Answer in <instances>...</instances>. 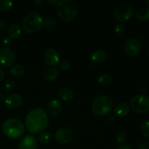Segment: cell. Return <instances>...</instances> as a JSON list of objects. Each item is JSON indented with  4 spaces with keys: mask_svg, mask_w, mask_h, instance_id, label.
<instances>
[{
    "mask_svg": "<svg viewBox=\"0 0 149 149\" xmlns=\"http://www.w3.org/2000/svg\"><path fill=\"white\" fill-rule=\"evenodd\" d=\"M25 123L26 128L31 133L38 134L42 132L47 127L49 117L43 109L37 108L28 113Z\"/></svg>",
    "mask_w": 149,
    "mask_h": 149,
    "instance_id": "cell-1",
    "label": "cell"
},
{
    "mask_svg": "<svg viewBox=\"0 0 149 149\" xmlns=\"http://www.w3.org/2000/svg\"><path fill=\"white\" fill-rule=\"evenodd\" d=\"M2 132L8 138H18L24 134L25 127L20 120L11 118L3 123Z\"/></svg>",
    "mask_w": 149,
    "mask_h": 149,
    "instance_id": "cell-2",
    "label": "cell"
},
{
    "mask_svg": "<svg viewBox=\"0 0 149 149\" xmlns=\"http://www.w3.org/2000/svg\"><path fill=\"white\" fill-rule=\"evenodd\" d=\"M57 13L60 19L65 22L71 21L77 15V7L71 0H61L57 5Z\"/></svg>",
    "mask_w": 149,
    "mask_h": 149,
    "instance_id": "cell-3",
    "label": "cell"
},
{
    "mask_svg": "<svg viewBox=\"0 0 149 149\" xmlns=\"http://www.w3.org/2000/svg\"><path fill=\"white\" fill-rule=\"evenodd\" d=\"M113 108V101L107 95H98L92 103V111L97 116H103L109 113Z\"/></svg>",
    "mask_w": 149,
    "mask_h": 149,
    "instance_id": "cell-4",
    "label": "cell"
},
{
    "mask_svg": "<svg viewBox=\"0 0 149 149\" xmlns=\"http://www.w3.org/2000/svg\"><path fill=\"white\" fill-rule=\"evenodd\" d=\"M44 24L42 16L36 12H31L25 16L23 20V28L28 33H35Z\"/></svg>",
    "mask_w": 149,
    "mask_h": 149,
    "instance_id": "cell-5",
    "label": "cell"
},
{
    "mask_svg": "<svg viewBox=\"0 0 149 149\" xmlns=\"http://www.w3.org/2000/svg\"><path fill=\"white\" fill-rule=\"evenodd\" d=\"M130 107L136 113H146L149 111V96L145 94L135 96L130 101Z\"/></svg>",
    "mask_w": 149,
    "mask_h": 149,
    "instance_id": "cell-6",
    "label": "cell"
},
{
    "mask_svg": "<svg viewBox=\"0 0 149 149\" xmlns=\"http://www.w3.org/2000/svg\"><path fill=\"white\" fill-rule=\"evenodd\" d=\"M134 14V10L131 6L128 4L120 5L114 11L115 18L120 23L130 20Z\"/></svg>",
    "mask_w": 149,
    "mask_h": 149,
    "instance_id": "cell-7",
    "label": "cell"
},
{
    "mask_svg": "<svg viewBox=\"0 0 149 149\" xmlns=\"http://www.w3.org/2000/svg\"><path fill=\"white\" fill-rule=\"evenodd\" d=\"M15 61V54L13 49L9 47L0 49V64L4 68H9Z\"/></svg>",
    "mask_w": 149,
    "mask_h": 149,
    "instance_id": "cell-8",
    "label": "cell"
},
{
    "mask_svg": "<svg viewBox=\"0 0 149 149\" xmlns=\"http://www.w3.org/2000/svg\"><path fill=\"white\" fill-rule=\"evenodd\" d=\"M74 138V132L68 127L59 128L55 133V138L57 142L61 144L69 143Z\"/></svg>",
    "mask_w": 149,
    "mask_h": 149,
    "instance_id": "cell-9",
    "label": "cell"
},
{
    "mask_svg": "<svg viewBox=\"0 0 149 149\" xmlns=\"http://www.w3.org/2000/svg\"><path fill=\"white\" fill-rule=\"evenodd\" d=\"M124 49L129 56H135L141 52V43L135 39H129L124 45Z\"/></svg>",
    "mask_w": 149,
    "mask_h": 149,
    "instance_id": "cell-10",
    "label": "cell"
},
{
    "mask_svg": "<svg viewBox=\"0 0 149 149\" xmlns=\"http://www.w3.org/2000/svg\"><path fill=\"white\" fill-rule=\"evenodd\" d=\"M44 61L49 66L55 67L60 63L59 55L55 49H49L44 54Z\"/></svg>",
    "mask_w": 149,
    "mask_h": 149,
    "instance_id": "cell-11",
    "label": "cell"
},
{
    "mask_svg": "<svg viewBox=\"0 0 149 149\" xmlns=\"http://www.w3.org/2000/svg\"><path fill=\"white\" fill-rule=\"evenodd\" d=\"M37 141L32 135H27L23 137L18 144V149H37Z\"/></svg>",
    "mask_w": 149,
    "mask_h": 149,
    "instance_id": "cell-12",
    "label": "cell"
},
{
    "mask_svg": "<svg viewBox=\"0 0 149 149\" xmlns=\"http://www.w3.org/2000/svg\"><path fill=\"white\" fill-rule=\"evenodd\" d=\"M22 103H23L22 96L19 94H16V93L10 95L4 100L5 106L10 109H17L19 106H21Z\"/></svg>",
    "mask_w": 149,
    "mask_h": 149,
    "instance_id": "cell-13",
    "label": "cell"
},
{
    "mask_svg": "<svg viewBox=\"0 0 149 149\" xmlns=\"http://www.w3.org/2000/svg\"><path fill=\"white\" fill-rule=\"evenodd\" d=\"M62 104L57 99H52L48 103L47 111L51 116H56L61 113L62 111Z\"/></svg>",
    "mask_w": 149,
    "mask_h": 149,
    "instance_id": "cell-14",
    "label": "cell"
},
{
    "mask_svg": "<svg viewBox=\"0 0 149 149\" xmlns=\"http://www.w3.org/2000/svg\"><path fill=\"white\" fill-rule=\"evenodd\" d=\"M107 58V54L104 50L98 49L95 50L90 55V60L95 63H100L103 62Z\"/></svg>",
    "mask_w": 149,
    "mask_h": 149,
    "instance_id": "cell-15",
    "label": "cell"
},
{
    "mask_svg": "<svg viewBox=\"0 0 149 149\" xmlns=\"http://www.w3.org/2000/svg\"><path fill=\"white\" fill-rule=\"evenodd\" d=\"M130 112V106L125 103H120L115 106L114 114L119 117L127 116Z\"/></svg>",
    "mask_w": 149,
    "mask_h": 149,
    "instance_id": "cell-16",
    "label": "cell"
},
{
    "mask_svg": "<svg viewBox=\"0 0 149 149\" xmlns=\"http://www.w3.org/2000/svg\"><path fill=\"white\" fill-rule=\"evenodd\" d=\"M58 95L64 101H70L74 97V93L68 87H62L58 92Z\"/></svg>",
    "mask_w": 149,
    "mask_h": 149,
    "instance_id": "cell-17",
    "label": "cell"
},
{
    "mask_svg": "<svg viewBox=\"0 0 149 149\" xmlns=\"http://www.w3.org/2000/svg\"><path fill=\"white\" fill-rule=\"evenodd\" d=\"M58 74H59V72L56 68H48L44 72L43 76L45 81H48V82H52L58 78Z\"/></svg>",
    "mask_w": 149,
    "mask_h": 149,
    "instance_id": "cell-18",
    "label": "cell"
},
{
    "mask_svg": "<svg viewBox=\"0 0 149 149\" xmlns=\"http://www.w3.org/2000/svg\"><path fill=\"white\" fill-rule=\"evenodd\" d=\"M8 34L10 39H17L21 36V27L18 24L13 23L8 29Z\"/></svg>",
    "mask_w": 149,
    "mask_h": 149,
    "instance_id": "cell-19",
    "label": "cell"
},
{
    "mask_svg": "<svg viewBox=\"0 0 149 149\" xmlns=\"http://www.w3.org/2000/svg\"><path fill=\"white\" fill-rule=\"evenodd\" d=\"M136 17L141 21H147L149 20V7H141L137 10Z\"/></svg>",
    "mask_w": 149,
    "mask_h": 149,
    "instance_id": "cell-20",
    "label": "cell"
},
{
    "mask_svg": "<svg viewBox=\"0 0 149 149\" xmlns=\"http://www.w3.org/2000/svg\"><path fill=\"white\" fill-rule=\"evenodd\" d=\"M10 73L15 77H21L24 75L25 68L20 65H14L10 68Z\"/></svg>",
    "mask_w": 149,
    "mask_h": 149,
    "instance_id": "cell-21",
    "label": "cell"
},
{
    "mask_svg": "<svg viewBox=\"0 0 149 149\" xmlns=\"http://www.w3.org/2000/svg\"><path fill=\"white\" fill-rule=\"evenodd\" d=\"M97 81H98V82L100 83V84H101L102 85L108 86L109 85V84H111L112 81H113V79H112L111 76L109 75V74H104L99 76L98 79H97Z\"/></svg>",
    "mask_w": 149,
    "mask_h": 149,
    "instance_id": "cell-22",
    "label": "cell"
},
{
    "mask_svg": "<svg viewBox=\"0 0 149 149\" xmlns=\"http://www.w3.org/2000/svg\"><path fill=\"white\" fill-rule=\"evenodd\" d=\"M52 135L49 132H44L39 135V141L42 144H47L52 141Z\"/></svg>",
    "mask_w": 149,
    "mask_h": 149,
    "instance_id": "cell-23",
    "label": "cell"
},
{
    "mask_svg": "<svg viewBox=\"0 0 149 149\" xmlns=\"http://www.w3.org/2000/svg\"><path fill=\"white\" fill-rule=\"evenodd\" d=\"M13 1L8 0H0V11L7 12L13 7Z\"/></svg>",
    "mask_w": 149,
    "mask_h": 149,
    "instance_id": "cell-24",
    "label": "cell"
},
{
    "mask_svg": "<svg viewBox=\"0 0 149 149\" xmlns=\"http://www.w3.org/2000/svg\"><path fill=\"white\" fill-rule=\"evenodd\" d=\"M127 134L125 131L119 130L115 135V139L119 143H123L127 141Z\"/></svg>",
    "mask_w": 149,
    "mask_h": 149,
    "instance_id": "cell-25",
    "label": "cell"
},
{
    "mask_svg": "<svg viewBox=\"0 0 149 149\" xmlns=\"http://www.w3.org/2000/svg\"><path fill=\"white\" fill-rule=\"evenodd\" d=\"M141 132L143 136L149 138V121L146 120L141 125Z\"/></svg>",
    "mask_w": 149,
    "mask_h": 149,
    "instance_id": "cell-26",
    "label": "cell"
},
{
    "mask_svg": "<svg viewBox=\"0 0 149 149\" xmlns=\"http://www.w3.org/2000/svg\"><path fill=\"white\" fill-rule=\"evenodd\" d=\"M125 31V26L122 23H117L114 27V32L118 36H121Z\"/></svg>",
    "mask_w": 149,
    "mask_h": 149,
    "instance_id": "cell-27",
    "label": "cell"
},
{
    "mask_svg": "<svg viewBox=\"0 0 149 149\" xmlns=\"http://www.w3.org/2000/svg\"><path fill=\"white\" fill-rule=\"evenodd\" d=\"M15 86V81L12 79H7L4 84V89L7 90H12L13 89H14Z\"/></svg>",
    "mask_w": 149,
    "mask_h": 149,
    "instance_id": "cell-28",
    "label": "cell"
},
{
    "mask_svg": "<svg viewBox=\"0 0 149 149\" xmlns=\"http://www.w3.org/2000/svg\"><path fill=\"white\" fill-rule=\"evenodd\" d=\"M44 24H45V27H46L47 29H52L54 28V26H55V22L53 19L49 17V18H47L46 20H45Z\"/></svg>",
    "mask_w": 149,
    "mask_h": 149,
    "instance_id": "cell-29",
    "label": "cell"
},
{
    "mask_svg": "<svg viewBox=\"0 0 149 149\" xmlns=\"http://www.w3.org/2000/svg\"><path fill=\"white\" fill-rule=\"evenodd\" d=\"M59 65L61 69L65 71L70 68V63L67 60H63V61H60Z\"/></svg>",
    "mask_w": 149,
    "mask_h": 149,
    "instance_id": "cell-30",
    "label": "cell"
},
{
    "mask_svg": "<svg viewBox=\"0 0 149 149\" xmlns=\"http://www.w3.org/2000/svg\"><path fill=\"white\" fill-rule=\"evenodd\" d=\"M1 44H2L3 46L7 47L11 44V39L10 37H4L1 41Z\"/></svg>",
    "mask_w": 149,
    "mask_h": 149,
    "instance_id": "cell-31",
    "label": "cell"
},
{
    "mask_svg": "<svg viewBox=\"0 0 149 149\" xmlns=\"http://www.w3.org/2000/svg\"><path fill=\"white\" fill-rule=\"evenodd\" d=\"M138 149H149V143L143 142L138 146Z\"/></svg>",
    "mask_w": 149,
    "mask_h": 149,
    "instance_id": "cell-32",
    "label": "cell"
},
{
    "mask_svg": "<svg viewBox=\"0 0 149 149\" xmlns=\"http://www.w3.org/2000/svg\"><path fill=\"white\" fill-rule=\"evenodd\" d=\"M115 118H116V115L115 114H110L107 117V122L109 123H112V122H114Z\"/></svg>",
    "mask_w": 149,
    "mask_h": 149,
    "instance_id": "cell-33",
    "label": "cell"
},
{
    "mask_svg": "<svg viewBox=\"0 0 149 149\" xmlns=\"http://www.w3.org/2000/svg\"><path fill=\"white\" fill-rule=\"evenodd\" d=\"M47 2L49 4H50L51 6H56L58 5V4L59 3V1L58 0H47Z\"/></svg>",
    "mask_w": 149,
    "mask_h": 149,
    "instance_id": "cell-34",
    "label": "cell"
},
{
    "mask_svg": "<svg viewBox=\"0 0 149 149\" xmlns=\"http://www.w3.org/2000/svg\"><path fill=\"white\" fill-rule=\"evenodd\" d=\"M4 77V72L1 68H0V81H2V79Z\"/></svg>",
    "mask_w": 149,
    "mask_h": 149,
    "instance_id": "cell-35",
    "label": "cell"
},
{
    "mask_svg": "<svg viewBox=\"0 0 149 149\" xmlns=\"http://www.w3.org/2000/svg\"><path fill=\"white\" fill-rule=\"evenodd\" d=\"M117 149H131V148L130 146H128L127 145H122L120 146Z\"/></svg>",
    "mask_w": 149,
    "mask_h": 149,
    "instance_id": "cell-36",
    "label": "cell"
},
{
    "mask_svg": "<svg viewBox=\"0 0 149 149\" xmlns=\"http://www.w3.org/2000/svg\"><path fill=\"white\" fill-rule=\"evenodd\" d=\"M6 26V23L4 20H0V29H2Z\"/></svg>",
    "mask_w": 149,
    "mask_h": 149,
    "instance_id": "cell-37",
    "label": "cell"
},
{
    "mask_svg": "<svg viewBox=\"0 0 149 149\" xmlns=\"http://www.w3.org/2000/svg\"><path fill=\"white\" fill-rule=\"evenodd\" d=\"M35 3H36V4H38L39 5H42V4H43V1H35Z\"/></svg>",
    "mask_w": 149,
    "mask_h": 149,
    "instance_id": "cell-38",
    "label": "cell"
},
{
    "mask_svg": "<svg viewBox=\"0 0 149 149\" xmlns=\"http://www.w3.org/2000/svg\"><path fill=\"white\" fill-rule=\"evenodd\" d=\"M145 4H146L147 6H149V0H146V1H145Z\"/></svg>",
    "mask_w": 149,
    "mask_h": 149,
    "instance_id": "cell-39",
    "label": "cell"
},
{
    "mask_svg": "<svg viewBox=\"0 0 149 149\" xmlns=\"http://www.w3.org/2000/svg\"><path fill=\"white\" fill-rule=\"evenodd\" d=\"M0 36H1V31H0Z\"/></svg>",
    "mask_w": 149,
    "mask_h": 149,
    "instance_id": "cell-40",
    "label": "cell"
},
{
    "mask_svg": "<svg viewBox=\"0 0 149 149\" xmlns=\"http://www.w3.org/2000/svg\"><path fill=\"white\" fill-rule=\"evenodd\" d=\"M148 52H149V50H148Z\"/></svg>",
    "mask_w": 149,
    "mask_h": 149,
    "instance_id": "cell-41",
    "label": "cell"
}]
</instances>
